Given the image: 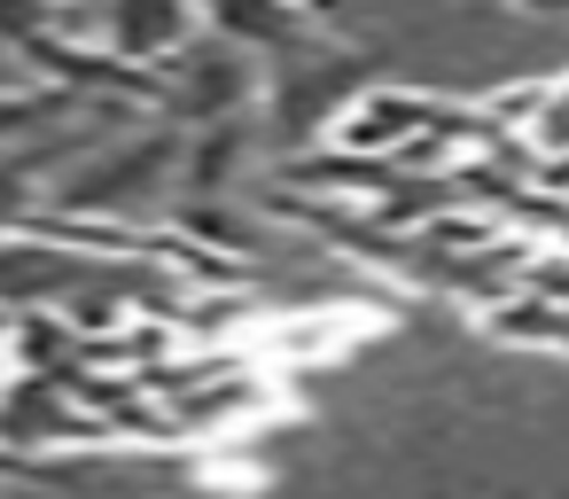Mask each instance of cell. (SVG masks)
<instances>
[{
    "label": "cell",
    "mask_w": 569,
    "mask_h": 499,
    "mask_svg": "<svg viewBox=\"0 0 569 499\" xmlns=\"http://www.w3.org/2000/svg\"><path fill=\"white\" fill-rule=\"evenodd\" d=\"M429 118H437V94L375 87V94H359V102L336 110V133H328V141H343V149H359V157H398Z\"/></svg>",
    "instance_id": "1"
},
{
    "label": "cell",
    "mask_w": 569,
    "mask_h": 499,
    "mask_svg": "<svg viewBox=\"0 0 569 499\" xmlns=\"http://www.w3.org/2000/svg\"><path fill=\"white\" fill-rule=\"evenodd\" d=\"M476 312H483V336H491V343L569 351V305L546 297V289H507V297H491V305H476Z\"/></svg>",
    "instance_id": "2"
},
{
    "label": "cell",
    "mask_w": 569,
    "mask_h": 499,
    "mask_svg": "<svg viewBox=\"0 0 569 499\" xmlns=\"http://www.w3.org/2000/svg\"><path fill=\"white\" fill-rule=\"evenodd\" d=\"M71 102H79L71 87H17V79H9V87H0V149H9L17 133H32V126H48V118L71 110Z\"/></svg>",
    "instance_id": "4"
},
{
    "label": "cell",
    "mask_w": 569,
    "mask_h": 499,
    "mask_svg": "<svg viewBox=\"0 0 569 499\" xmlns=\"http://www.w3.org/2000/svg\"><path fill=\"white\" fill-rule=\"evenodd\" d=\"M188 9L180 0H110V48L118 56H133V63H172V48L188 40Z\"/></svg>",
    "instance_id": "3"
}]
</instances>
